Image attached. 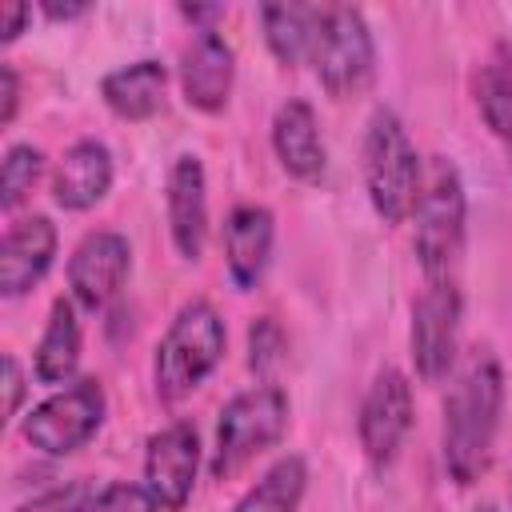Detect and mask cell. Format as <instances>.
I'll use <instances>...</instances> for the list:
<instances>
[{
	"label": "cell",
	"instance_id": "6da1fadb",
	"mask_svg": "<svg viewBox=\"0 0 512 512\" xmlns=\"http://www.w3.org/2000/svg\"><path fill=\"white\" fill-rule=\"evenodd\" d=\"M500 408H504L500 360L488 348H476L444 396L440 448H444V468L460 488L484 476L496 432H500Z\"/></svg>",
	"mask_w": 512,
	"mask_h": 512
},
{
	"label": "cell",
	"instance_id": "7a4b0ae2",
	"mask_svg": "<svg viewBox=\"0 0 512 512\" xmlns=\"http://www.w3.org/2000/svg\"><path fill=\"white\" fill-rule=\"evenodd\" d=\"M464 220L468 196L460 168L448 156H432L424 164L420 196L412 208V252L428 280H452V268L464 252Z\"/></svg>",
	"mask_w": 512,
	"mask_h": 512
},
{
	"label": "cell",
	"instance_id": "3957f363",
	"mask_svg": "<svg viewBox=\"0 0 512 512\" xmlns=\"http://www.w3.org/2000/svg\"><path fill=\"white\" fill-rule=\"evenodd\" d=\"M224 320L208 300H188L164 328L152 356V388L160 400L176 404L208 380L224 356Z\"/></svg>",
	"mask_w": 512,
	"mask_h": 512
},
{
	"label": "cell",
	"instance_id": "277c9868",
	"mask_svg": "<svg viewBox=\"0 0 512 512\" xmlns=\"http://www.w3.org/2000/svg\"><path fill=\"white\" fill-rule=\"evenodd\" d=\"M424 164L392 108H376L364 132V188L384 224H404L416 208Z\"/></svg>",
	"mask_w": 512,
	"mask_h": 512
},
{
	"label": "cell",
	"instance_id": "5b68a950",
	"mask_svg": "<svg viewBox=\"0 0 512 512\" xmlns=\"http://www.w3.org/2000/svg\"><path fill=\"white\" fill-rule=\"evenodd\" d=\"M308 64L332 100L360 96L376 72V48L364 12L352 4H316Z\"/></svg>",
	"mask_w": 512,
	"mask_h": 512
},
{
	"label": "cell",
	"instance_id": "8992f818",
	"mask_svg": "<svg viewBox=\"0 0 512 512\" xmlns=\"http://www.w3.org/2000/svg\"><path fill=\"white\" fill-rule=\"evenodd\" d=\"M284 428H288V396L272 380L236 392L220 408L216 448H212V476L216 480L236 476L260 452H268L284 436Z\"/></svg>",
	"mask_w": 512,
	"mask_h": 512
},
{
	"label": "cell",
	"instance_id": "52a82bcc",
	"mask_svg": "<svg viewBox=\"0 0 512 512\" xmlns=\"http://www.w3.org/2000/svg\"><path fill=\"white\" fill-rule=\"evenodd\" d=\"M104 412H108V400L100 380L80 376L24 416V440L44 456H68L100 432Z\"/></svg>",
	"mask_w": 512,
	"mask_h": 512
},
{
	"label": "cell",
	"instance_id": "ba28073f",
	"mask_svg": "<svg viewBox=\"0 0 512 512\" xmlns=\"http://www.w3.org/2000/svg\"><path fill=\"white\" fill-rule=\"evenodd\" d=\"M460 292L452 280H428V288L412 304V364L416 376L436 384L448 376L456 360V340H460Z\"/></svg>",
	"mask_w": 512,
	"mask_h": 512
},
{
	"label": "cell",
	"instance_id": "9c48e42d",
	"mask_svg": "<svg viewBox=\"0 0 512 512\" xmlns=\"http://www.w3.org/2000/svg\"><path fill=\"white\" fill-rule=\"evenodd\" d=\"M412 384L404 372L396 368H384L372 376L368 392H364V404H360V420H356V432H360V448L368 456V464L376 468H388L408 432H412Z\"/></svg>",
	"mask_w": 512,
	"mask_h": 512
},
{
	"label": "cell",
	"instance_id": "30bf717a",
	"mask_svg": "<svg viewBox=\"0 0 512 512\" xmlns=\"http://www.w3.org/2000/svg\"><path fill=\"white\" fill-rule=\"evenodd\" d=\"M200 468V436L188 420H176L148 436L144 448V488L156 496L164 512H180L196 488Z\"/></svg>",
	"mask_w": 512,
	"mask_h": 512
},
{
	"label": "cell",
	"instance_id": "8fae6325",
	"mask_svg": "<svg viewBox=\"0 0 512 512\" xmlns=\"http://www.w3.org/2000/svg\"><path fill=\"white\" fill-rule=\"evenodd\" d=\"M128 272H132V248H128V240L120 232H112V228L88 232L72 248V260H68L72 304H80L88 312H100L124 288Z\"/></svg>",
	"mask_w": 512,
	"mask_h": 512
},
{
	"label": "cell",
	"instance_id": "7c38bea8",
	"mask_svg": "<svg viewBox=\"0 0 512 512\" xmlns=\"http://www.w3.org/2000/svg\"><path fill=\"white\" fill-rule=\"evenodd\" d=\"M236 52L220 32H196L180 56V88L196 112H220L232 96Z\"/></svg>",
	"mask_w": 512,
	"mask_h": 512
},
{
	"label": "cell",
	"instance_id": "4fadbf2b",
	"mask_svg": "<svg viewBox=\"0 0 512 512\" xmlns=\"http://www.w3.org/2000/svg\"><path fill=\"white\" fill-rule=\"evenodd\" d=\"M52 256H56V224L48 216L36 212L8 224L0 244V292L8 300L32 292L52 268Z\"/></svg>",
	"mask_w": 512,
	"mask_h": 512
},
{
	"label": "cell",
	"instance_id": "5bb4252c",
	"mask_svg": "<svg viewBox=\"0 0 512 512\" xmlns=\"http://www.w3.org/2000/svg\"><path fill=\"white\" fill-rule=\"evenodd\" d=\"M168 232L184 260H200L208 236V188L200 156L184 152L168 168Z\"/></svg>",
	"mask_w": 512,
	"mask_h": 512
},
{
	"label": "cell",
	"instance_id": "9a60e30c",
	"mask_svg": "<svg viewBox=\"0 0 512 512\" xmlns=\"http://www.w3.org/2000/svg\"><path fill=\"white\" fill-rule=\"evenodd\" d=\"M272 152L280 168L304 184L320 180L328 168V152L320 140V124L308 100H284L272 116Z\"/></svg>",
	"mask_w": 512,
	"mask_h": 512
},
{
	"label": "cell",
	"instance_id": "2e32d148",
	"mask_svg": "<svg viewBox=\"0 0 512 512\" xmlns=\"http://www.w3.org/2000/svg\"><path fill=\"white\" fill-rule=\"evenodd\" d=\"M272 236H276V224H272L268 208L240 204V208L228 212V220H224V260H228V276L240 292L260 284V276L268 268V256H272Z\"/></svg>",
	"mask_w": 512,
	"mask_h": 512
},
{
	"label": "cell",
	"instance_id": "e0dca14e",
	"mask_svg": "<svg viewBox=\"0 0 512 512\" xmlns=\"http://www.w3.org/2000/svg\"><path fill=\"white\" fill-rule=\"evenodd\" d=\"M108 188H112V152H108V144H100L92 136L76 140L64 152L60 168H56L52 200L68 212H84V208L100 204L108 196Z\"/></svg>",
	"mask_w": 512,
	"mask_h": 512
},
{
	"label": "cell",
	"instance_id": "ac0fdd59",
	"mask_svg": "<svg viewBox=\"0 0 512 512\" xmlns=\"http://www.w3.org/2000/svg\"><path fill=\"white\" fill-rule=\"evenodd\" d=\"M168 72L160 60H132L100 80V100L120 120H152L164 108Z\"/></svg>",
	"mask_w": 512,
	"mask_h": 512
},
{
	"label": "cell",
	"instance_id": "d6986e66",
	"mask_svg": "<svg viewBox=\"0 0 512 512\" xmlns=\"http://www.w3.org/2000/svg\"><path fill=\"white\" fill-rule=\"evenodd\" d=\"M76 364H80V320H76V304L60 296L40 332L32 372L40 384H72Z\"/></svg>",
	"mask_w": 512,
	"mask_h": 512
},
{
	"label": "cell",
	"instance_id": "ffe728a7",
	"mask_svg": "<svg viewBox=\"0 0 512 512\" xmlns=\"http://www.w3.org/2000/svg\"><path fill=\"white\" fill-rule=\"evenodd\" d=\"M476 108L488 124V132L504 144L512 156V44H492L476 72Z\"/></svg>",
	"mask_w": 512,
	"mask_h": 512
},
{
	"label": "cell",
	"instance_id": "44dd1931",
	"mask_svg": "<svg viewBox=\"0 0 512 512\" xmlns=\"http://www.w3.org/2000/svg\"><path fill=\"white\" fill-rule=\"evenodd\" d=\"M256 16H260L268 52L284 68H296L300 60H308L312 32H316V4H292V0L288 4H260Z\"/></svg>",
	"mask_w": 512,
	"mask_h": 512
},
{
	"label": "cell",
	"instance_id": "7402d4cb",
	"mask_svg": "<svg viewBox=\"0 0 512 512\" xmlns=\"http://www.w3.org/2000/svg\"><path fill=\"white\" fill-rule=\"evenodd\" d=\"M308 488V468L300 456H280L240 500L232 512H300Z\"/></svg>",
	"mask_w": 512,
	"mask_h": 512
},
{
	"label": "cell",
	"instance_id": "603a6c76",
	"mask_svg": "<svg viewBox=\"0 0 512 512\" xmlns=\"http://www.w3.org/2000/svg\"><path fill=\"white\" fill-rule=\"evenodd\" d=\"M40 172H44V152L32 144H12L0 164V208L12 212L36 188Z\"/></svg>",
	"mask_w": 512,
	"mask_h": 512
},
{
	"label": "cell",
	"instance_id": "cb8c5ba5",
	"mask_svg": "<svg viewBox=\"0 0 512 512\" xmlns=\"http://www.w3.org/2000/svg\"><path fill=\"white\" fill-rule=\"evenodd\" d=\"M84 512H160V504L144 484L116 480V484H104L100 492H92Z\"/></svg>",
	"mask_w": 512,
	"mask_h": 512
},
{
	"label": "cell",
	"instance_id": "d4e9b609",
	"mask_svg": "<svg viewBox=\"0 0 512 512\" xmlns=\"http://www.w3.org/2000/svg\"><path fill=\"white\" fill-rule=\"evenodd\" d=\"M280 360H284V332H280V324L272 316L252 320V328H248V364H252V372L272 376V368Z\"/></svg>",
	"mask_w": 512,
	"mask_h": 512
},
{
	"label": "cell",
	"instance_id": "484cf974",
	"mask_svg": "<svg viewBox=\"0 0 512 512\" xmlns=\"http://www.w3.org/2000/svg\"><path fill=\"white\" fill-rule=\"evenodd\" d=\"M92 500V488L84 480H72V484H52L44 488L40 496L24 500L16 512H84Z\"/></svg>",
	"mask_w": 512,
	"mask_h": 512
},
{
	"label": "cell",
	"instance_id": "4316f807",
	"mask_svg": "<svg viewBox=\"0 0 512 512\" xmlns=\"http://www.w3.org/2000/svg\"><path fill=\"white\" fill-rule=\"evenodd\" d=\"M0 100H4L0 124L8 128L16 120V108H20V80H16V68L12 64H0Z\"/></svg>",
	"mask_w": 512,
	"mask_h": 512
},
{
	"label": "cell",
	"instance_id": "83f0119b",
	"mask_svg": "<svg viewBox=\"0 0 512 512\" xmlns=\"http://www.w3.org/2000/svg\"><path fill=\"white\" fill-rule=\"evenodd\" d=\"M28 20H32V8L28 4H20V0L0 4V40H16Z\"/></svg>",
	"mask_w": 512,
	"mask_h": 512
},
{
	"label": "cell",
	"instance_id": "f1b7e54d",
	"mask_svg": "<svg viewBox=\"0 0 512 512\" xmlns=\"http://www.w3.org/2000/svg\"><path fill=\"white\" fill-rule=\"evenodd\" d=\"M180 16L196 24V32H216V20H224V4H180Z\"/></svg>",
	"mask_w": 512,
	"mask_h": 512
},
{
	"label": "cell",
	"instance_id": "f546056e",
	"mask_svg": "<svg viewBox=\"0 0 512 512\" xmlns=\"http://www.w3.org/2000/svg\"><path fill=\"white\" fill-rule=\"evenodd\" d=\"M4 388H8V416H16L20 400H24V372H20V360L12 352L4 356Z\"/></svg>",
	"mask_w": 512,
	"mask_h": 512
},
{
	"label": "cell",
	"instance_id": "4dcf8cb0",
	"mask_svg": "<svg viewBox=\"0 0 512 512\" xmlns=\"http://www.w3.org/2000/svg\"><path fill=\"white\" fill-rule=\"evenodd\" d=\"M40 12H44L48 20H76V16L88 12V4H84V0H68V4H60V0H44Z\"/></svg>",
	"mask_w": 512,
	"mask_h": 512
},
{
	"label": "cell",
	"instance_id": "1f68e13d",
	"mask_svg": "<svg viewBox=\"0 0 512 512\" xmlns=\"http://www.w3.org/2000/svg\"><path fill=\"white\" fill-rule=\"evenodd\" d=\"M472 512H500V508H496V504H492V500H484V504H476V508H472Z\"/></svg>",
	"mask_w": 512,
	"mask_h": 512
}]
</instances>
